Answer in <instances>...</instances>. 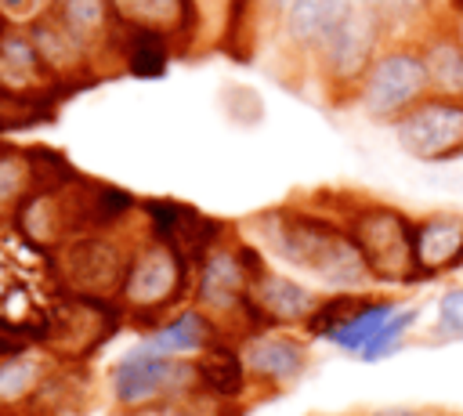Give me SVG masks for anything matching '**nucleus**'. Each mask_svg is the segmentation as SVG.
Masks as SVG:
<instances>
[{
  "instance_id": "obj_1",
  "label": "nucleus",
  "mask_w": 463,
  "mask_h": 416,
  "mask_svg": "<svg viewBox=\"0 0 463 416\" xmlns=\"http://www.w3.org/2000/svg\"><path fill=\"white\" fill-rule=\"evenodd\" d=\"M257 235L279 260L300 268L333 293L373 286V275L340 217L307 206H279L257 217Z\"/></svg>"
},
{
  "instance_id": "obj_2",
  "label": "nucleus",
  "mask_w": 463,
  "mask_h": 416,
  "mask_svg": "<svg viewBox=\"0 0 463 416\" xmlns=\"http://www.w3.org/2000/svg\"><path fill=\"white\" fill-rule=\"evenodd\" d=\"M61 297L54 257L14 221L0 224V329L14 336H43Z\"/></svg>"
},
{
  "instance_id": "obj_3",
  "label": "nucleus",
  "mask_w": 463,
  "mask_h": 416,
  "mask_svg": "<svg viewBox=\"0 0 463 416\" xmlns=\"http://www.w3.org/2000/svg\"><path fill=\"white\" fill-rule=\"evenodd\" d=\"M340 221L347 224L373 282L380 286H416V250H412V217L391 203L354 199L344 206Z\"/></svg>"
},
{
  "instance_id": "obj_4",
  "label": "nucleus",
  "mask_w": 463,
  "mask_h": 416,
  "mask_svg": "<svg viewBox=\"0 0 463 416\" xmlns=\"http://www.w3.org/2000/svg\"><path fill=\"white\" fill-rule=\"evenodd\" d=\"M192 279H195V268L170 242L145 235L130 250V264H127L116 304L123 315L159 326L163 315L177 307L184 293H192Z\"/></svg>"
},
{
  "instance_id": "obj_5",
  "label": "nucleus",
  "mask_w": 463,
  "mask_h": 416,
  "mask_svg": "<svg viewBox=\"0 0 463 416\" xmlns=\"http://www.w3.org/2000/svg\"><path fill=\"white\" fill-rule=\"evenodd\" d=\"M109 387H112V402L127 412L181 409L188 398H203L195 362L159 355V351H148L141 344L112 365Z\"/></svg>"
},
{
  "instance_id": "obj_6",
  "label": "nucleus",
  "mask_w": 463,
  "mask_h": 416,
  "mask_svg": "<svg viewBox=\"0 0 463 416\" xmlns=\"http://www.w3.org/2000/svg\"><path fill=\"white\" fill-rule=\"evenodd\" d=\"M387 47L383 22L373 4H351V11L333 25V33L315 51L318 80L326 83L333 101H354L369 65Z\"/></svg>"
},
{
  "instance_id": "obj_7",
  "label": "nucleus",
  "mask_w": 463,
  "mask_h": 416,
  "mask_svg": "<svg viewBox=\"0 0 463 416\" xmlns=\"http://www.w3.org/2000/svg\"><path fill=\"white\" fill-rule=\"evenodd\" d=\"M427 94H430V80H427L420 43L416 40H394L369 65V72L354 94V105L369 119L394 123Z\"/></svg>"
},
{
  "instance_id": "obj_8",
  "label": "nucleus",
  "mask_w": 463,
  "mask_h": 416,
  "mask_svg": "<svg viewBox=\"0 0 463 416\" xmlns=\"http://www.w3.org/2000/svg\"><path fill=\"white\" fill-rule=\"evenodd\" d=\"M130 250L134 246H123L109 228V232L72 235L61 246H54L51 257H54V271H58V282L65 293L116 300L127 264H130Z\"/></svg>"
},
{
  "instance_id": "obj_9",
  "label": "nucleus",
  "mask_w": 463,
  "mask_h": 416,
  "mask_svg": "<svg viewBox=\"0 0 463 416\" xmlns=\"http://www.w3.org/2000/svg\"><path fill=\"white\" fill-rule=\"evenodd\" d=\"M119 318L123 311L116 300H94V297H76L61 289L40 344H47L54 358L76 362V358L94 355L119 329Z\"/></svg>"
},
{
  "instance_id": "obj_10",
  "label": "nucleus",
  "mask_w": 463,
  "mask_h": 416,
  "mask_svg": "<svg viewBox=\"0 0 463 416\" xmlns=\"http://www.w3.org/2000/svg\"><path fill=\"white\" fill-rule=\"evenodd\" d=\"M391 127L398 148L420 163H452L463 156V98L427 94Z\"/></svg>"
},
{
  "instance_id": "obj_11",
  "label": "nucleus",
  "mask_w": 463,
  "mask_h": 416,
  "mask_svg": "<svg viewBox=\"0 0 463 416\" xmlns=\"http://www.w3.org/2000/svg\"><path fill=\"white\" fill-rule=\"evenodd\" d=\"M246 373H250V387H289L293 380L304 376L307 369V340L297 336L286 326H264L242 336L239 344Z\"/></svg>"
},
{
  "instance_id": "obj_12",
  "label": "nucleus",
  "mask_w": 463,
  "mask_h": 416,
  "mask_svg": "<svg viewBox=\"0 0 463 416\" xmlns=\"http://www.w3.org/2000/svg\"><path fill=\"white\" fill-rule=\"evenodd\" d=\"M145 217H148V235L170 242L192 268H199V260L224 239V224L213 217H203L199 210L184 206V203H170V199H148L141 203Z\"/></svg>"
},
{
  "instance_id": "obj_13",
  "label": "nucleus",
  "mask_w": 463,
  "mask_h": 416,
  "mask_svg": "<svg viewBox=\"0 0 463 416\" xmlns=\"http://www.w3.org/2000/svg\"><path fill=\"white\" fill-rule=\"evenodd\" d=\"M43 159H47V152H40V148H18V145L0 141V224L18 221L25 203L43 184H54L72 174V166H65V163L43 166Z\"/></svg>"
},
{
  "instance_id": "obj_14",
  "label": "nucleus",
  "mask_w": 463,
  "mask_h": 416,
  "mask_svg": "<svg viewBox=\"0 0 463 416\" xmlns=\"http://www.w3.org/2000/svg\"><path fill=\"white\" fill-rule=\"evenodd\" d=\"M250 300H253V315H257L260 329L264 326L293 329V326H307L311 322V315L318 311L326 293H318V289H311V286H304V282H297L289 275H279V271L264 268V271L253 275Z\"/></svg>"
},
{
  "instance_id": "obj_15",
  "label": "nucleus",
  "mask_w": 463,
  "mask_h": 416,
  "mask_svg": "<svg viewBox=\"0 0 463 416\" xmlns=\"http://www.w3.org/2000/svg\"><path fill=\"white\" fill-rule=\"evenodd\" d=\"M112 7L127 29L152 33V36L166 40L174 51L188 47L203 25L199 0H112Z\"/></svg>"
},
{
  "instance_id": "obj_16",
  "label": "nucleus",
  "mask_w": 463,
  "mask_h": 416,
  "mask_svg": "<svg viewBox=\"0 0 463 416\" xmlns=\"http://www.w3.org/2000/svg\"><path fill=\"white\" fill-rule=\"evenodd\" d=\"M51 14L87 47V54L98 61H116L119 65V36L123 22L116 18L112 0H54Z\"/></svg>"
},
{
  "instance_id": "obj_17",
  "label": "nucleus",
  "mask_w": 463,
  "mask_h": 416,
  "mask_svg": "<svg viewBox=\"0 0 463 416\" xmlns=\"http://www.w3.org/2000/svg\"><path fill=\"white\" fill-rule=\"evenodd\" d=\"M412 250H416L420 282L463 268V213L434 210L412 221Z\"/></svg>"
},
{
  "instance_id": "obj_18",
  "label": "nucleus",
  "mask_w": 463,
  "mask_h": 416,
  "mask_svg": "<svg viewBox=\"0 0 463 416\" xmlns=\"http://www.w3.org/2000/svg\"><path fill=\"white\" fill-rule=\"evenodd\" d=\"M354 0H289L279 14L282 47L297 58H315L322 40L333 33V25L351 11Z\"/></svg>"
},
{
  "instance_id": "obj_19",
  "label": "nucleus",
  "mask_w": 463,
  "mask_h": 416,
  "mask_svg": "<svg viewBox=\"0 0 463 416\" xmlns=\"http://www.w3.org/2000/svg\"><path fill=\"white\" fill-rule=\"evenodd\" d=\"M217 340H224L221 326L192 304V307H181L174 318H163L159 326H152L148 336L141 340V347L159 351V355H174V358H195Z\"/></svg>"
},
{
  "instance_id": "obj_20",
  "label": "nucleus",
  "mask_w": 463,
  "mask_h": 416,
  "mask_svg": "<svg viewBox=\"0 0 463 416\" xmlns=\"http://www.w3.org/2000/svg\"><path fill=\"white\" fill-rule=\"evenodd\" d=\"M195 376H199L203 398H213V402H235L250 391V373H246L242 351L224 340H217L203 355H195Z\"/></svg>"
},
{
  "instance_id": "obj_21",
  "label": "nucleus",
  "mask_w": 463,
  "mask_h": 416,
  "mask_svg": "<svg viewBox=\"0 0 463 416\" xmlns=\"http://www.w3.org/2000/svg\"><path fill=\"white\" fill-rule=\"evenodd\" d=\"M416 43H420V54H423V65H427L430 94L463 98V47L449 33V25L445 22L430 25Z\"/></svg>"
},
{
  "instance_id": "obj_22",
  "label": "nucleus",
  "mask_w": 463,
  "mask_h": 416,
  "mask_svg": "<svg viewBox=\"0 0 463 416\" xmlns=\"http://www.w3.org/2000/svg\"><path fill=\"white\" fill-rule=\"evenodd\" d=\"M51 380V355L18 347L0 358V409H18L43 394Z\"/></svg>"
},
{
  "instance_id": "obj_23",
  "label": "nucleus",
  "mask_w": 463,
  "mask_h": 416,
  "mask_svg": "<svg viewBox=\"0 0 463 416\" xmlns=\"http://www.w3.org/2000/svg\"><path fill=\"white\" fill-rule=\"evenodd\" d=\"M416 322H420V307H416V304H402V307L383 322V329L369 340V347H365L358 358H362V362H383V358L398 355V351L405 347L409 333L416 329Z\"/></svg>"
},
{
  "instance_id": "obj_24",
  "label": "nucleus",
  "mask_w": 463,
  "mask_h": 416,
  "mask_svg": "<svg viewBox=\"0 0 463 416\" xmlns=\"http://www.w3.org/2000/svg\"><path fill=\"white\" fill-rule=\"evenodd\" d=\"M434 336L438 340H463V286H449L438 297Z\"/></svg>"
},
{
  "instance_id": "obj_25",
  "label": "nucleus",
  "mask_w": 463,
  "mask_h": 416,
  "mask_svg": "<svg viewBox=\"0 0 463 416\" xmlns=\"http://www.w3.org/2000/svg\"><path fill=\"white\" fill-rule=\"evenodd\" d=\"M54 0H0V18L7 25H33L36 18H43L51 11Z\"/></svg>"
},
{
  "instance_id": "obj_26",
  "label": "nucleus",
  "mask_w": 463,
  "mask_h": 416,
  "mask_svg": "<svg viewBox=\"0 0 463 416\" xmlns=\"http://www.w3.org/2000/svg\"><path fill=\"white\" fill-rule=\"evenodd\" d=\"M445 25H449V33L459 40V47H463V4H456V7H445V18H441Z\"/></svg>"
},
{
  "instance_id": "obj_27",
  "label": "nucleus",
  "mask_w": 463,
  "mask_h": 416,
  "mask_svg": "<svg viewBox=\"0 0 463 416\" xmlns=\"http://www.w3.org/2000/svg\"><path fill=\"white\" fill-rule=\"evenodd\" d=\"M365 416H430L423 409H412V405H387V409H373Z\"/></svg>"
},
{
  "instance_id": "obj_28",
  "label": "nucleus",
  "mask_w": 463,
  "mask_h": 416,
  "mask_svg": "<svg viewBox=\"0 0 463 416\" xmlns=\"http://www.w3.org/2000/svg\"><path fill=\"white\" fill-rule=\"evenodd\" d=\"M18 347H22L18 340H7V336L0 333V358H4V355H11V351H18Z\"/></svg>"
},
{
  "instance_id": "obj_29",
  "label": "nucleus",
  "mask_w": 463,
  "mask_h": 416,
  "mask_svg": "<svg viewBox=\"0 0 463 416\" xmlns=\"http://www.w3.org/2000/svg\"><path fill=\"white\" fill-rule=\"evenodd\" d=\"M163 416H195V412H188V409H184V405H181V409H166V412H163Z\"/></svg>"
},
{
  "instance_id": "obj_30",
  "label": "nucleus",
  "mask_w": 463,
  "mask_h": 416,
  "mask_svg": "<svg viewBox=\"0 0 463 416\" xmlns=\"http://www.w3.org/2000/svg\"><path fill=\"white\" fill-rule=\"evenodd\" d=\"M289 0H271V7H275V14H282V7H286Z\"/></svg>"
},
{
  "instance_id": "obj_31",
  "label": "nucleus",
  "mask_w": 463,
  "mask_h": 416,
  "mask_svg": "<svg viewBox=\"0 0 463 416\" xmlns=\"http://www.w3.org/2000/svg\"><path fill=\"white\" fill-rule=\"evenodd\" d=\"M354 4H376V0H354Z\"/></svg>"
}]
</instances>
